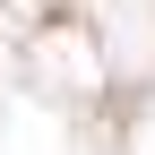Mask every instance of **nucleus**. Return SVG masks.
Wrapping results in <instances>:
<instances>
[]
</instances>
